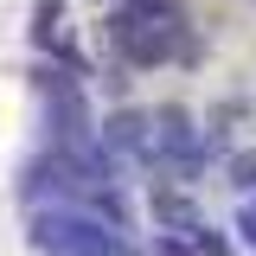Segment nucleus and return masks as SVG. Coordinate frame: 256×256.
<instances>
[{"mask_svg":"<svg viewBox=\"0 0 256 256\" xmlns=\"http://www.w3.org/2000/svg\"><path fill=\"white\" fill-rule=\"evenodd\" d=\"M96 134H102V148H109L116 160H154V116L122 109V116H109Z\"/></svg>","mask_w":256,"mask_h":256,"instance_id":"2","label":"nucleus"},{"mask_svg":"<svg viewBox=\"0 0 256 256\" xmlns=\"http://www.w3.org/2000/svg\"><path fill=\"white\" fill-rule=\"evenodd\" d=\"M128 13H148V20H180V6L173 0H122Z\"/></svg>","mask_w":256,"mask_h":256,"instance_id":"3","label":"nucleus"},{"mask_svg":"<svg viewBox=\"0 0 256 256\" xmlns=\"http://www.w3.org/2000/svg\"><path fill=\"white\" fill-rule=\"evenodd\" d=\"M154 256H198V244H180V237H160Z\"/></svg>","mask_w":256,"mask_h":256,"instance_id":"4","label":"nucleus"},{"mask_svg":"<svg viewBox=\"0 0 256 256\" xmlns=\"http://www.w3.org/2000/svg\"><path fill=\"white\" fill-rule=\"evenodd\" d=\"M230 180H237V186H256V160H250V154L230 160Z\"/></svg>","mask_w":256,"mask_h":256,"instance_id":"5","label":"nucleus"},{"mask_svg":"<svg viewBox=\"0 0 256 256\" xmlns=\"http://www.w3.org/2000/svg\"><path fill=\"white\" fill-rule=\"evenodd\" d=\"M109 38H116V52L128 64H160L180 52V20H148V13H116L109 20Z\"/></svg>","mask_w":256,"mask_h":256,"instance_id":"1","label":"nucleus"},{"mask_svg":"<svg viewBox=\"0 0 256 256\" xmlns=\"http://www.w3.org/2000/svg\"><path fill=\"white\" fill-rule=\"evenodd\" d=\"M237 230H244V244L256 250V205H244V212H237Z\"/></svg>","mask_w":256,"mask_h":256,"instance_id":"6","label":"nucleus"}]
</instances>
